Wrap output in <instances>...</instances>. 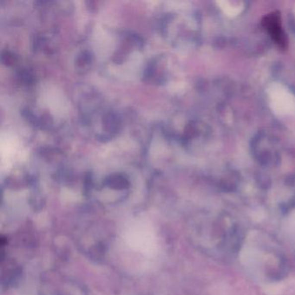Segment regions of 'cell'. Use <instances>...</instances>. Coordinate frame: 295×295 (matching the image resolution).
Returning a JSON list of instances; mask_svg holds the SVG:
<instances>
[{
    "mask_svg": "<svg viewBox=\"0 0 295 295\" xmlns=\"http://www.w3.org/2000/svg\"><path fill=\"white\" fill-rule=\"evenodd\" d=\"M264 25L271 35L273 40L282 48H285L287 44L285 34L280 24V16L277 13H271L265 17Z\"/></svg>",
    "mask_w": 295,
    "mask_h": 295,
    "instance_id": "obj_1",
    "label": "cell"
}]
</instances>
